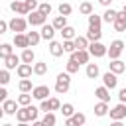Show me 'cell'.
<instances>
[{
    "label": "cell",
    "instance_id": "26",
    "mask_svg": "<svg viewBox=\"0 0 126 126\" xmlns=\"http://www.w3.org/2000/svg\"><path fill=\"white\" fill-rule=\"evenodd\" d=\"M32 71H33V75H37V77H43V75L47 73V63H43V61H37V63H33V65H32Z\"/></svg>",
    "mask_w": 126,
    "mask_h": 126
},
{
    "label": "cell",
    "instance_id": "47",
    "mask_svg": "<svg viewBox=\"0 0 126 126\" xmlns=\"http://www.w3.org/2000/svg\"><path fill=\"white\" fill-rule=\"evenodd\" d=\"M118 100H120V102H122V104H126V87H124V89H120V91H118Z\"/></svg>",
    "mask_w": 126,
    "mask_h": 126
},
{
    "label": "cell",
    "instance_id": "5",
    "mask_svg": "<svg viewBox=\"0 0 126 126\" xmlns=\"http://www.w3.org/2000/svg\"><path fill=\"white\" fill-rule=\"evenodd\" d=\"M28 24H30L32 28H33V26H39V28H41L43 24H47V16H43V14L37 12V10H35V12H30V14H28Z\"/></svg>",
    "mask_w": 126,
    "mask_h": 126
},
{
    "label": "cell",
    "instance_id": "40",
    "mask_svg": "<svg viewBox=\"0 0 126 126\" xmlns=\"http://www.w3.org/2000/svg\"><path fill=\"white\" fill-rule=\"evenodd\" d=\"M79 63H75L73 59H69L67 61V65H65V73H69V75H73V73H79Z\"/></svg>",
    "mask_w": 126,
    "mask_h": 126
},
{
    "label": "cell",
    "instance_id": "10",
    "mask_svg": "<svg viewBox=\"0 0 126 126\" xmlns=\"http://www.w3.org/2000/svg\"><path fill=\"white\" fill-rule=\"evenodd\" d=\"M85 122H87V116L83 112H75L73 116L65 118V126H85Z\"/></svg>",
    "mask_w": 126,
    "mask_h": 126
},
{
    "label": "cell",
    "instance_id": "2",
    "mask_svg": "<svg viewBox=\"0 0 126 126\" xmlns=\"http://www.w3.org/2000/svg\"><path fill=\"white\" fill-rule=\"evenodd\" d=\"M28 28V20L22 18V16H14L10 22H8V32H14V33H24Z\"/></svg>",
    "mask_w": 126,
    "mask_h": 126
},
{
    "label": "cell",
    "instance_id": "12",
    "mask_svg": "<svg viewBox=\"0 0 126 126\" xmlns=\"http://www.w3.org/2000/svg\"><path fill=\"white\" fill-rule=\"evenodd\" d=\"M112 28H114V32H126V14L122 10L116 14V20L112 22Z\"/></svg>",
    "mask_w": 126,
    "mask_h": 126
},
{
    "label": "cell",
    "instance_id": "34",
    "mask_svg": "<svg viewBox=\"0 0 126 126\" xmlns=\"http://www.w3.org/2000/svg\"><path fill=\"white\" fill-rule=\"evenodd\" d=\"M116 14H118L116 10H112V8H106V12H104L100 18H102V22H106V24H112V22L116 20Z\"/></svg>",
    "mask_w": 126,
    "mask_h": 126
},
{
    "label": "cell",
    "instance_id": "21",
    "mask_svg": "<svg viewBox=\"0 0 126 126\" xmlns=\"http://www.w3.org/2000/svg\"><path fill=\"white\" fill-rule=\"evenodd\" d=\"M4 65H6V69H8V71H10V69H16V67L20 65V55H16V53L8 55V57L4 59Z\"/></svg>",
    "mask_w": 126,
    "mask_h": 126
},
{
    "label": "cell",
    "instance_id": "42",
    "mask_svg": "<svg viewBox=\"0 0 126 126\" xmlns=\"http://www.w3.org/2000/svg\"><path fill=\"white\" fill-rule=\"evenodd\" d=\"M51 10H53V8H51V4H49V2H39V6H37V12H41L43 16H49V14H51Z\"/></svg>",
    "mask_w": 126,
    "mask_h": 126
},
{
    "label": "cell",
    "instance_id": "31",
    "mask_svg": "<svg viewBox=\"0 0 126 126\" xmlns=\"http://www.w3.org/2000/svg\"><path fill=\"white\" fill-rule=\"evenodd\" d=\"M73 45H75V49H87V47H89V39H87L85 35H75Z\"/></svg>",
    "mask_w": 126,
    "mask_h": 126
},
{
    "label": "cell",
    "instance_id": "15",
    "mask_svg": "<svg viewBox=\"0 0 126 126\" xmlns=\"http://www.w3.org/2000/svg\"><path fill=\"white\" fill-rule=\"evenodd\" d=\"M10 10L16 12V14H20V16H28V10H26L24 0H12L10 2Z\"/></svg>",
    "mask_w": 126,
    "mask_h": 126
},
{
    "label": "cell",
    "instance_id": "4",
    "mask_svg": "<svg viewBox=\"0 0 126 126\" xmlns=\"http://www.w3.org/2000/svg\"><path fill=\"white\" fill-rule=\"evenodd\" d=\"M87 51H89L91 57H96V59H98V57H104V55H106V45L100 43V41H94V43H89Z\"/></svg>",
    "mask_w": 126,
    "mask_h": 126
},
{
    "label": "cell",
    "instance_id": "38",
    "mask_svg": "<svg viewBox=\"0 0 126 126\" xmlns=\"http://www.w3.org/2000/svg\"><path fill=\"white\" fill-rule=\"evenodd\" d=\"M57 10H59V16H65V18H67V16H69V14L73 12V6H71L69 2H61Z\"/></svg>",
    "mask_w": 126,
    "mask_h": 126
},
{
    "label": "cell",
    "instance_id": "1",
    "mask_svg": "<svg viewBox=\"0 0 126 126\" xmlns=\"http://www.w3.org/2000/svg\"><path fill=\"white\" fill-rule=\"evenodd\" d=\"M71 87V75L69 73H59L55 79V93L57 94H65Z\"/></svg>",
    "mask_w": 126,
    "mask_h": 126
},
{
    "label": "cell",
    "instance_id": "43",
    "mask_svg": "<svg viewBox=\"0 0 126 126\" xmlns=\"http://www.w3.org/2000/svg\"><path fill=\"white\" fill-rule=\"evenodd\" d=\"M10 83V71L8 69H0V87H6Z\"/></svg>",
    "mask_w": 126,
    "mask_h": 126
},
{
    "label": "cell",
    "instance_id": "30",
    "mask_svg": "<svg viewBox=\"0 0 126 126\" xmlns=\"http://www.w3.org/2000/svg\"><path fill=\"white\" fill-rule=\"evenodd\" d=\"M26 37H28V43H30V47H35V45L41 41V35H39V32H28V33H26Z\"/></svg>",
    "mask_w": 126,
    "mask_h": 126
},
{
    "label": "cell",
    "instance_id": "9",
    "mask_svg": "<svg viewBox=\"0 0 126 126\" xmlns=\"http://www.w3.org/2000/svg\"><path fill=\"white\" fill-rule=\"evenodd\" d=\"M108 114H110L112 120H122V118H126V104L118 102L116 106H112V108L108 110Z\"/></svg>",
    "mask_w": 126,
    "mask_h": 126
},
{
    "label": "cell",
    "instance_id": "13",
    "mask_svg": "<svg viewBox=\"0 0 126 126\" xmlns=\"http://www.w3.org/2000/svg\"><path fill=\"white\" fill-rule=\"evenodd\" d=\"M39 35H41V39L51 41V39L55 37V30H53V26H51V24H43L41 30H39Z\"/></svg>",
    "mask_w": 126,
    "mask_h": 126
},
{
    "label": "cell",
    "instance_id": "27",
    "mask_svg": "<svg viewBox=\"0 0 126 126\" xmlns=\"http://www.w3.org/2000/svg\"><path fill=\"white\" fill-rule=\"evenodd\" d=\"M85 73H87V77H89V79H96V77L100 75V71H98V65H96V63H87Z\"/></svg>",
    "mask_w": 126,
    "mask_h": 126
},
{
    "label": "cell",
    "instance_id": "52",
    "mask_svg": "<svg viewBox=\"0 0 126 126\" xmlns=\"http://www.w3.org/2000/svg\"><path fill=\"white\" fill-rule=\"evenodd\" d=\"M18 126H30L28 122H18Z\"/></svg>",
    "mask_w": 126,
    "mask_h": 126
},
{
    "label": "cell",
    "instance_id": "46",
    "mask_svg": "<svg viewBox=\"0 0 126 126\" xmlns=\"http://www.w3.org/2000/svg\"><path fill=\"white\" fill-rule=\"evenodd\" d=\"M37 116H39V108L30 104V118H32V122H33V120H37Z\"/></svg>",
    "mask_w": 126,
    "mask_h": 126
},
{
    "label": "cell",
    "instance_id": "48",
    "mask_svg": "<svg viewBox=\"0 0 126 126\" xmlns=\"http://www.w3.org/2000/svg\"><path fill=\"white\" fill-rule=\"evenodd\" d=\"M6 98H8V91H6V87H0V104H2Z\"/></svg>",
    "mask_w": 126,
    "mask_h": 126
},
{
    "label": "cell",
    "instance_id": "45",
    "mask_svg": "<svg viewBox=\"0 0 126 126\" xmlns=\"http://www.w3.org/2000/svg\"><path fill=\"white\" fill-rule=\"evenodd\" d=\"M73 51H77L75 49V45H73V39H67V41H63V53H73Z\"/></svg>",
    "mask_w": 126,
    "mask_h": 126
},
{
    "label": "cell",
    "instance_id": "39",
    "mask_svg": "<svg viewBox=\"0 0 126 126\" xmlns=\"http://www.w3.org/2000/svg\"><path fill=\"white\" fill-rule=\"evenodd\" d=\"M16 102H18L20 106H30V102H32V93H22Z\"/></svg>",
    "mask_w": 126,
    "mask_h": 126
},
{
    "label": "cell",
    "instance_id": "20",
    "mask_svg": "<svg viewBox=\"0 0 126 126\" xmlns=\"http://www.w3.org/2000/svg\"><path fill=\"white\" fill-rule=\"evenodd\" d=\"M108 110H110V106H108V102H96L94 104V116H98V118H102V116H106L108 114Z\"/></svg>",
    "mask_w": 126,
    "mask_h": 126
},
{
    "label": "cell",
    "instance_id": "49",
    "mask_svg": "<svg viewBox=\"0 0 126 126\" xmlns=\"http://www.w3.org/2000/svg\"><path fill=\"white\" fill-rule=\"evenodd\" d=\"M6 32H8V22L0 20V33H6Z\"/></svg>",
    "mask_w": 126,
    "mask_h": 126
},
{
    "label": "cell",
    "instance_id": "54",
    "mask_svg": "<svg viewBox=\"0 0 126 126\" xmlns=\"http://www.w3.org/2000/svg\"><path fill=\"white\" fill-rule=\"evenodd\" d=\"M2 126H14V124H2Z\"/></svg>",
    "mask_w": 126,
    "mask_h": 126
},
{
    "label": "cell",
    "instance_id": "28",
    "mask_svg": "<svg viewBox=\"0 0 126 126\" xmlns=\"http://www.w3.org/2000/svg\"><path fill=\"white\" fill-rule=\"evenodd\" d=\"M79 12H81L83 16H91V14L94 12V8H93V4H91L89 0H83V2L79 4Z\"/></svg>",
    "mask_w": 126,
    "mask_h": 126
},
{
    "label": "cell",
    "instance_id": "6",
    "mask_svg": "<svg viewBox=\"0 0 126 126\" xmlns=\"http://www.w3.org/2000/svg\"><path fill=\"white\" fill-rule=\"evenodd\" d=\"M49 87L47 85H37V87H33L32 89V98H35V100H45V98H49Z\"/></svg>",
    "mask_w": 126,
    "mask_h": 126
},
{
    "label": "cell",
    "instance_id": "17",
    "mask_svg": "<svg viewBox=\"0 0 126 126\" xmlns=\"http://www.w3.org/2000/svg\"><path fill=\"white\" fill-rule=\"evenodd\" d=\"M94 96L98 98V102H110V91L106 87H96L94 89Z\"/></svg>",
    "mask_w": 126,
    "mask_h": 126
},
{
    "label": "cell",
    "instance_id": "8",
    "mask_svg": "<svg viewBox=\"0 0 126 126\" xmlns=\"http://www.w3.org/2000/svg\"><path fill=\"white\" fill-rule=\"evenodd\" d=\"M102 87H106L108 91H112V89H116V87H118V77H116L114 73H110V71H106V73L102 75Z\"/></svg>",
    "mask_w": 126,
    "mask_h": 126
},
{
    "label": "cell",
    "instance_id": "24",
    "mask_svg": "<svg viewBox=\"0 0 126 126\" xmlns=\"http://www.w3.org/2000/svg\"><path fill=\"white\" fill-rule=\"evenodd\" d=\"M85 37L89 39V43H94V41H100V37H102V32L100 30H87V33H85Z\"/></svg>",
    "mask_w": 126,
    "mask_h": 126
},
{
    "label": "cell",
    "instance_id": "51",
    "mask_svg": "<svg viewBox=\"0 0 126 126\" xmlns=\"http://www.w3.org/2000/svg\"><path fill=\"white\" fill-rule=\"evenodd\" d=\"M110 126H124V124H122V120H112Z\"/></svg>",
    "mask_w": 126,
    "mask_h": 126
},
{
    "label": "cell",
    "instance_id": "19",
    "mask_svg": "<svg viewBox=\"0 0 126 126\" xmlns=\"http://www.w3.org/2000/svg\"><path fill=\"white\" fill-rule=\"evenodd\" d=\"M20 61H22V63H28V65H32V63L35 61V53H33V49H30V47H26V49H22V55H20Z\"/></svg>",
    "mask_w": 126,
    "mask_h": 126
},
{
    "label": "cell",
    "instance_id": "16",
    "mask_svg": "<svg viewBox=\"0 0 126 126\" xmlns=\"http://www.w3.org/2000/svg\"><path fill=\"white\" fill-rule=\"evenodd\" d=\"M16 73H18L20 79H30L33 71H32V65H28V63H20V65L16 67Z\"/></svg>",
    "mask_w": 126,
    "mask_h": 126
},
{
    "label": "cell",
    "instance_id": "23",
    "mask_svg": "<svg viewBox=\"0 0 126 126\" xmlns=\"http://www.w3.org/2000/svg\"><path fill=\"white\" fill-rule=\"evenodd\" d=\"M100 26H102V18L93 12V14L89 16V28H91V30H100Z\"/></svg>",
    "mask_w": 126,
    "mask_h": 126
},
{
    "label": "cell",
    "instance_id": "33",
    "mask_svg": "<svg viewBox=\"0 0 126 126\" xmlns=\"http://www.w3.org/2000/svg\"><path fill=\"white\" fill-rule=\"evenodd\" d=\"M61 114H63V118H69V116H73L77 110H75V106L71 104V102H65V104H61Z\"/></svg>",
    "mask_w": 126,
    "mask_h": 126
},
{
    "label": "cell",
    "instance_id": "25",
    "mask_svg": "<svg viewBox=\"0 0 126 126\" xmlns=\"http://www.w3.org/2000/svg\"><path fill=\"white\" fill-rule=\"evenodd\" d=\"M14 45H16V47H22V49L30 47V43H28V37H26V33H14Z\"/></svg>",
    "mask_w": 126,
    "mask_h": 126
},
{
    "label": "cell",
    "instance_id": "55",
    "mask_svg": "<svg viewBox=\"0 0 126 126\" xmlns=\"http://www.w3.org/2000/svg\"><path fill=\"white\" fill-rule=\"evenodd\" d=\"M124 49H126V47H124Z\"/></svg>",
    "mask_w": 126,
    "mask_h": 126
},
{
    "label": "cell",
    "instance_id": "11",
    "mask_svg": "<svg viewBox=\"0 0 126 126\" xmlns=\"http://www.w3.org/2000/svg\"><path fill=\"white\" fill-rule=\"evenodd\" d=\"M2 108H4V114H10V116H16V112H18V108H20V104H18L16 100H12V98H6V100L2 102Z\"/></svg>",
    "mask_w": 126,
    "mask_h": 126
},
{
    "label": "cell",
    "instance_id": "3",
    "mask_svg": "<svg viewBox=\"0 0 126 126\" xmlns=\"http://www.w3.org/2000/svg\"><path fill=\"white\" fill-rule=\"evenodd\" d=\"M124 47H126V43H124L122 39H114V41L106 47V55L110 57V61H112V59H120V53L124 51Z\"/></svg>",
    "mask_w": 126,
    "mask_h": 126
},
{
    "label": "cell",
    "instance_id": "35",
    "mask_svg": "<svg viewBox=\"0 0 126 126\" xmlns=\"http://www.w3.org/2000/svg\"><path fill=\"white\" fill-rule=\"evenodd\" d=\"M18 89H20V93H32L33 83H32L30 79H22V81L18 83Z\"/></svg>",
    "mask_w": 126,
    "mask_h": 126
},
{
    "label": "cell",
    "instance_id": "32",
    "mask_svg": "<svg viewBox=\"0 0 126 126\" xmlns=\"http://www.w3.org/2000/svg\"><path fill=\"white\" fill-rule=\"evenodd\" d=\"M59 33L63 35V41H67V39H75V35H77V33H75V28H73V26H65V28H63V30L59 32Z\"/></svg>",
    "mask_w": 126,
    "mask_h": 126
},
{
    "label": "cell",
    "instance_id": "14",
    "mask_svg": "<svg viewBox=\"0 0 126 126\" xmlns=\"http://www.w3.org/2000/svg\"><path fill=\"white\" fill-rule=\"evenodd\" d=\"M108 71H110V73H114V75L118 77L120 73H124V71H126V65H124L120 59H112V61L108 63Z\"/></svg>",
    "mask_w": 126,
    "mask_h": 126
},
{
    "label": "cell",
    "instance_id": "53",
    "mask_svg": "<svg viewBox=\"0 0 126 126\" xmlns=\"http://www.w3.org/2000/svg\"><path fill=\"white\" fill-rule=\"evenodd\" d=\"M4 116V108H2V104H0V118Z\"/></svg>",
    "mask_w": 126,
    "mask_h": 126
},
{
    "label": "cell",
    "instance_id": "36",
    "mask_svg": "<svg viewBox=\"0 0 126 126\" xmlns=\"http://www.w3.org/2000/svg\"><path fill=\"white\" fill-rule=\"evenodd\" d=\"M14 53V47L12 43H0V59H6L8 55Z\"/></svg>",
    "mask_w": 126,
    "mask_h": 126
},
{
    "label": "cell",
    "instance_id": "22",
    "mask_svg": "<svg viewBox=\"0 0 126 126\" xmlns=\"http://www.w3.org/2000/svg\"><path fill=\"white\" fill-rule=\"evenodd\" d=\"M16 120L18 122H30L32 118H30V106H22V108H18V112H16Z\"/></svg>",
    "mask_w": 126,
    "mask_h": 126
},
{
    "label": "cell",
    "instance_id": "7",
    "mask_svg": "<svg viewBox=\"0 0 126 126\" xmlns=\"http://www.w3.org/2000/svg\"><path fill=\"white\" fill-rule=\"evenodd\" d=\"M69 59H73V61L79 63V65H87L89 59H91V55H89L87 49H77V51H73V53L69 55Z\"/></svg>",
    "mask_w": 126,
    "mask_h": 126
},
{
    "label": "cell",
    "instance_id": "41",
    "mask_svg": "<svg viewBox=\"0 0 126 126\" xmlns=\"http://www.w3.org/2000/svg\"><path fill=\"white\" fill-rule=\"evenodd\" d=\"M47 104H49V112H53V110H59V108H61V102H59V98H57V96H49V98H47Z\"/></svg>",
    "mask_w": 126,
    "mask_h": 126
},
{
    "label": "cell",
    "instance_id": "50",
    "mask_svg": "<svg viewBox=\"0 0 126 126\" xmlns=\"http://www.w3.org/2000/svg\"><path fill=\"white\" fill-rule=\"evenodd\" d=\"M98 4H100V6H104V8H110L112 0H98Z\"/></svg>",
    "mask_w": 126,
    "mask_h": 126
},
{
    "label": "cell",
    "instance_id": "18",
    "mask_svg": "<svg viewBox=\"0 0 126 126\" xmlns=\"http://www.w3.org/2000/svg\"><path fill=\"white\" fill-rule=\"evenodd\" d=\"M49 53H51L53 57H61V55H63V43L51 39V41H49Z\"/></svg>",
    "mask_w": 126,
    "mask_h": 126
},
{
    "label": "cell",
    "instance_id": "44",
    "mask_svg": "<svg viewBox=\"0 0 126 126\" xmlns=\"http://www.w3.org/2000/svg\"><path fill=\"white\" fill-rule=\"evenodd\" d=\"M24 4H26V10H28V14H30V12H35V10H37L39 0H24Z\"/></svg>",
    "mask_w": 126,
    "mask_h": 126
},
{
    "label": "cell",
    "instance_id": "29",
    "mask_svg": "<svg viewBox=\"0 0 126 126\" xmlns=\"http://www.w3.org/2000/svg\"><path fill=\"white\" fill-rule=\"evenodd\" d=\"M51 26H53L55 32H61V30L67 26V18H65V16H55V20L51 22Z\"/></svg>",
    "mask_w": 126,
    "mask_h": 126
},
{
    "label": "cell",
    "instance_id": "37",
    "mask_svg": "<svg viewBox=\"0 0 126 126\" xmlns=\"http://www.w3.org/2000/svg\"><path fill=\"white\" fill-rule=\"evenodd\" d=\"M55 122H57V118L53 112H45L41 118V126H55Z\"/></svg>",
    "mask_w": 126,
    "mask_h": 126
}]
</instances>
